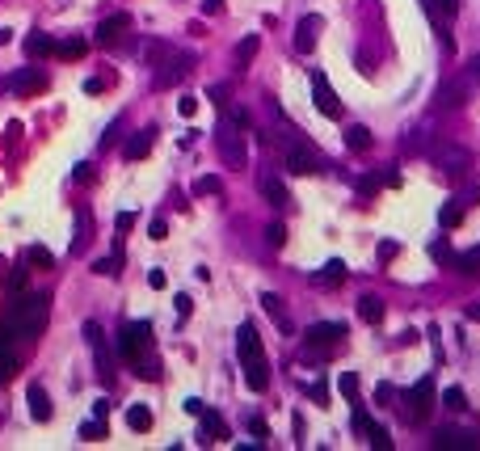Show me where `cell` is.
Wrapping results in <instances>:
<instances>
[{"label": "cell", "mask_w": 480, "mask_h": 451, "mask_svg": "<svg viewBox=\"0 0 480 451\" xmlns=\"http://www.w3.org/2000/svg\"><path fill=\"white\" fill-rule=\"evenodd\" d=\"M312 102H316V110L325 118H341V102H337V93H333L325 72H312Z\"/></svg>", "instance_id": "8"}, {"label": "cell", "mask_w": 480, "mask_h": 451, "mask_svg": "<svg viewBox=\"0 0 480 451\" xmlns=\"http://www.w3.org/2000/svg\"><path fill=\"white\" fill-rule=\"evenodd\" d=\"M215 148H220V157H224V165H228V169H245V161H249L245 127H236L232 118H224V123L215 127Z\"/></svg>", "instance_id": "4"}, {"label": "cell", "mask_w": 480, "mask_h": 451, "mask_svg": "<svg viewBox=\"0 0 480 451\" xmlns=\"http://www.w3.org/2000/svg\"><path fill=\"white\" fill-rule=\"evenodd\" d=\"M236 359H240V371H245V384L253 392H265L270 388V363H265V350H261V337L257 329L245 321L236 329Z\"/></svg>", "instance_id": "2"}, {"label": "cell", "mask_w": 480, "mask_h": 451, "mask_svg": "<svg viewBox=\"0 0 480 451\" xmlns=\"http://www.w3.org/2000/svg\"><path fill=\"white\" fill-rule=\"evenodd\" d=\"M13 42V30H5V26H0V46H9Z\"/></svg>", "instance_id": "59"}, {"label": "cell", "mask_w": 480, "mask_h": 451, "mask_svg": "<svg viewBox=\"0 0 480 451\" xmlns=\"http://www.w3.org/2000/svg\"><path fill=\"white\" fill-rule=\"evenodd\" d=\"M85 51H89L85 38H64V42H55V55H60V60H85Z\"/></svg>", "instance_id": "29"}, {"label": "cell", "mask_w": 480, "mask_h": 451, "mask_svg": "<svg viewBox=\"0 0 480 451\" xmlns=\"http://www.w3.org/2000/svg\"><path fill=\"white\" fill-rule=\"evenodd\" d=\"M173 304H177V317L186 321V317H190V295H177V299H173Z\"/></svg>", "instance_id": "53"}, {"label": "cell", "mask_w": 480, "mask_h": 451, "mask_svg": "<svg viewBox=\"0 0 480 451\" xmlns=\"http://www.w3.org/2000/svg\"><path fill=\"white\" fill-rule=\"evenodd\" d=\"M148 232H152V240H165V236H169V224H165V220H152Z\"/></svg>", "instance_id": "50"}, {"label": "cell", "mask_w": 480, "mask_h": 451, "mask_svg": "<svg viewBox=\"0 0 480 451\" xmlns=\"http://www.w3.org/2000/svg\"><path fill=\"white\" fill-rule=\"evenodd\" d=\"M455 266H459L463 274H472V278H476V274H480V249H463V254L455 258Z\"/></svg>", "instance_id": "34"}, {"label": "cell", "mask_w": 480, "mask_h": 451, "mask_svg": "<svg viewBox=\"0 0 480 451\" xmlns=\"http://www.w3.org/2000/svg\"><path fill=\"white\" fill-rule=\"evenodd\" d=\"M468 80H472V85H480V55H472V60H468Z\"/></svg>", "instance_id": "51"}, {"label": "cell", "mask_w": 480, "mask_h": 451, "mask_svg": "<svg viewBox=\"0 0 480 451\" xmlns=\"http://www.w3.org/2000/svg\"><path fill=\"white\" fill-rule=\"evenodd\" d=\"M358 317H362L366 325H380V321H384V299H380V295H362V299H358Z\"/></svg>", "instance_id": "26"}, {"label": "cell", "mask_w": 480, "mask_h": 451, "mask_svg": "<svg viewBox=\"0 0 480 451\" xmlns=\"http://www.w3.org/2000/svg\"><path fill=\"white\" fill-rule=\"evenodd\" d=\"M350 422H354V430H358V434H366V430H371V414H366V409H354V418H350Z\"/></svg>", "instance_id": "43"}, {"label": "cell", "mask_w": 480, "mask_h": 451, "mask_svg": "<svg viewBox=\"0 0 480 451\" xmlns=\"http://www.w3.org/2000/svg\"><path fill=\"white\" fill-rule=\"evenodd\" d=\"M434 161H438L443 173H463L472 165V152L459 148V143H434Z\"/></svg>", "instance_id": "12"}, {"label": "cell", "mask_w": 480, "mask_h": 451, "mask_svg": "<svg viewBox=\"0 0 480 451\" xmlns=\"http://www.w3.org/2000/svg\"><path fill=\"white\" fill-rule=\"evenodd\" d=\"M220 9H224V0H202V13H206V17H211V13H220Z\"/></svg>", "instance_id": "56"}, {"label": "cell", "mask_w": 480, "mask_h": 451, "mask_svg": "<svg viewBox=\"0 0 480 451\" xmlns=\"http://www.w3.org/2000/svg\"><path fill=\"white\" fill-rule=\"evenodd\" d=\"M257 46H261V34H249V38H240V42H236V64H240V68L257 55Z\"/></svg>", "instance_id": "31"}, {"label": "cell", "mask_w": 480, "mask_h": 451, "mask_svg": "<svg viewBox=\"0 0 480 451\" xmlns=\"http://www.w3.org/2000/svg\"><path fill=\"white\" fill-rule=\"evenodd\" d=\"M190 68H194V55H190V51H177L173 60H165V64L156 68V80H152V85H156V89H169V85H177Z\"/></svg>", "instance_id": "11"}, {"label": "cell", "mask_w": 480, "mask_h": 451, "mask_svg": "<svg viewBox=\"0 0 480 451\" xmlns=\"http://www.w3.org/2000/svg\"><path fill=\"white\" fill-rule=\"evenodd\" d=\"M202 409H206V405H202V400H198V396H190V400H186V414H194V418H198Z\"/></svg>", "instance_id": "55"}, {"label": "cell", "mask_w": 480, "mask_h": 451, "mask_svg": "<svg viewBox=\"0 0 480 451\" xmlns=\"http://www.w3.org/2000/svg\"><path fill=\"white\" fill-rule=\"evenodd\" d=\"M26 400H30V418H34V422H51V414H55V409H51V396H46V388H42L38 380L26 388Z\"/></svg>", "instance_id": "17"}, {"label": "cell", "mask_w": 480, "mask_h": 451, "mask_svg": "<svg viewBox=\"0 0 480 451\" xmlns=\"http://www.w3.org/2000/svg\"><path fill=\"white\" fill-rule=\"evenodd\" d=\"M463 97H468V85H463V80H451V85L438 89L434 106H438V110H455V106H463Z\"/></svg>", "instance_id": "21"}, {"label": "cell", "mask_w": 480, "mask_h": 451, "mask_svg": "<svg viewBox=\"0 0 480 451\" xmlns=\"http://www.w3.org/2000/svg\"><path fill=\"white\" fill-rule=\"evenodd\" d=\"M127 426H131L135 434L152 430V409H148V405H131V409H127Z\"/></svg>", "instance_id": "30"}, {"label": "cell", "mask_w": 480, "mask_h": 451, "mask_svg": "<svg viewBox=\"0 0 480 451\" xmlns=\"http://www.w3.org/2000/svg\"><path fill=\"white\" fill-rule=\"evenodd\" d=\"M392 396H396V388H392V384L384 380V384L375 388V400H380V405H388V400H392Z\"/></svg>", "instance_id": "48"}, {"label": "cell", "mask_w": 480, "mask_h": 451, "mask_svg": "<svg viewBox=\"0 0 480 451\" xmlns=\"http://www.w3.org/2000/svg\"><path fill=\"white\" fill-rule=\"evenodd\" d=\"M287 169H291L295 177H312V173H320V152H316L308 139H299V143L287 148Z\"/></svg>", "instance_id": "7"}, {"label": "cell", "mask_w": 480, "mask_h": 451, "mask_svg": "<svg viewBox=\"0 0 480 451\" xmlns=\"http://www.w3.org/2000/svg\"><path fill=\"white\" fill-rule=\"evenodd\" d=\"M51 51H55V38H51V34H42V30H30L26 34V55H51Z\"/></svg>", "instance_id": "24"}, {"label": "cell", "mask_w": 480, "mask_h": 451, "mask_svg": "<svg viewBox=\"0 0 480 451\" xmlns=\"http://www.w3.org/2000/svg\"><path fill=\"white\" fill-rule=\"evenodd\" d=\"M430 258L438 262V266H455V254H451V245L438 236V240H430Z\"/></svg>", "instance_id": "35"}, {"label": "cell", "mask_w": 480, "mask_h": 451, "mask_svg": "<svg viewBox=\"0 0 480 451\" xmlns=\"http://www.w3.org/2000/svg\"><path fill=\"white\" fill-rule=\"evenodd\" d=\"M148 350H152V325H148V321L123 325V333H118V355H123L131 367L148 359Z\"/></svg>", "instance_id": "5"}, {"label": "cell", "mask_w": 480, "mask_h": 451, "mask_svg": "<svg viewBox=\"0 0 480 451\" xmlns=\"http://www.w3.org/2000/svg\"><path fill=\"white\" fill-rule=\"evenodd\" d=\"M198 422H202V443H224V439H228V422H224L215 409H202Z\"/></svg>", "instance_id": "19"}, {"label": "cell", "mask_w": 480, "mask_h": 451, "mask_svg": "<svg viewBox=\"0 0 480 451\" xmlns=\"http://www.w3.org/2000/svg\"><path fill=\"white\" fill-rule=\"evenodd\" d=\"M430 409H434V375H421V380L405 392V422L421 426L425 418H430Z\"/></svg>", "instance_id": "6"}, {"label": "cell", "mask_w": 480, "mask_h": 451, "mask_svg": "<svg viewBox=\"0 0 480 451\" xmlns=\"http://www.w3.org/2000/svg\"><path fill=\"white\" fill-rule=\"evenodd\" d=\"M152 139H156V131H152V127H148V131H135V135L127 139V148H123L127 161H143V157L152 152Z\"/></svg>", "instance_id": "22"}, {"label": "cell", "mask_w": 480, "mask_h": 451, "mask_svg": "<svg viewBox=\"0 0 480 451\" xmlns=\"http://www.w3.org/2000/svg\"><path fill=\"white\" fill-rule=\"evenodd\" d=\"M337 392L354 400V396H358V375H354V371H341V380H337Z\"/></svg>", "instance_id": "37"}, {"label": "cell", "mask_w": 480, "mask_h": 451, "mask_svg": "<svg viewBox=\"0 0 480 451\" xmlns=\"http://www.w3.org/2000/svg\"><path fill=\"white\" fill-rule=\"evenodd\" d=\"M261 308H265V312H270V317H274V325H278L283 333H291V317H287V308H283V299H278L274 291H265V295H261Z\"/></svg>", "instance_id": "23"}, {"label": "cell", "mask_w": 480, "mask_h": 451, "mask_svg": "<svg viewBox=\"0 0 480 451\" xmlns=\"http://www.w3.org/2000/svg\"><path fill=\"white\" fill-rule=\"evenodd\" d=\"M380 182H384V186H400V173H396V169H384Z\"/></svg>", "instance_id": "54"}, {"label": "cell", "mask_w": 480, "mask_h": 451, "mask_svg": "<svg viewBox=\"0 0 480 451\" xmlns=\"http://www.w3.org/2000/svg\"><path fill=\"white\" fill-rule=\"evenodd\" d=\"M127 34H131V17H127V13H114V17H105V21L97 26L93 42L110 51V46H123V42H127Z\"/></svg>", "instance_id": "9"}, {"label": "cell", "mask_w": 480, "mask_h": 451, "mask_svg": "<svg viewBox=\"0 0 480 451\" xmlns=\"http://www.w3.org/2000/svg\"><path fill=\"white\" fill-rule=\"evenodd\" d=\"M194 110H198V97H181V102H177V114H181V118H190Z\"/></svg>", "instance_id": "46"}, {"label": "cell", "mask_w": 480, "mask_h": 451, "mask_svg": "<svg viewBox=\"0 0 480 451\" xmlns=\"http://www.w3.org/2000/svg\"><path fill=\"white\" fill-rule=\"evenodd\" d=\"M72 177H76V182H93V165H76Z\"/></svg>", "instance_id": "52"}, {"label": "cell", "mask_w": 480, "mask_h": 451, "mask_svg": "<svg viewBox=\"0 0 480 451\" xmlns=\"http://www.w3.org/2000/svg\"><path fill=\"white\" fill-rule=\"evenodd\" d=\"M9 89H13L17 97H34V93H42V89H46V68H17L13 80H9Z\"/></svg>", "instance_id": "14"}, {"label": "cell", "mask_w": 480, "mask_h": 451, "mask_svg": "<svg viewBox=\"0 0 480 451\" xmlns=\"http://www.w3.org/2000/svg\"><path fill=\"white\" fill-rule=\"evenodd\" d=\"M80 439H89V443L105 439V426H101V418H93V422H80Z\"/></svg>", "instance_id": "38"}, {"label": "cell", "mask_w": 480, "mask_h": 451, "mask_svg": "<svg viewBox=\"0 0 480 451\" xmlns=\"http://www.w3.org/2000/svg\"><path fill=\"white\" fill-rule=\"evenodd\" d=\"M118 266H123L118 258H101V262L93 266V274H118Z\"/></svg>", "instance_id": "41"}, {"label": "cell", "mask_w": 480, "mask_h": 451, "mask_svg": "<svg viewBox=\"0 0 480 451\" xmlns=\"http://www.w3.org/2000/svg\"><path fill=\"white\" fill-rule=\"evenodd\" d=\"M9 287H13V291H21V287H26V266H13V274H9Z\"/></svg>", "instance_id": "49"}, {"label": "cell", "mask_w": 480, "mask_h": 451, "mask_svg": "<svg viewBox=\"0 0 480 451\" xmlns=\"http://www.w3.org/2000/svg\"><path fill=\"white\" fill-rule=\"evenodd\" d=\"M257 190H261V198H265V203H270V207H291V194H287V186L274 177V173H265L261 182H257Z\"/></svg>", "instance_id": "16"}, {"label": "cell", "mask_w": 480, "mask_h": 451, "mask_svg": "<svg viewBox=\"0 0 480 451\" xmlns=\"http://www.w3.org/2000/svg\"><path fill=\"white\" fill-rule=\"evenodd\" d=\"M341 337H346V325H341V321H316V325H308V333H303V350H299V355H303L308 363H320V359H329L333 350L341 346Z\"/></svg>", "instance_id": "3"}, {"label": "cell", "mask_w": 480, "mask_h": 451, "mask_svg": "<svg viewBox=\"0 0 480 451\" xmlns=\"http://www.w3.org/2000/svg\"><path fill=\"white\" fill-rule=\"evenodd\" d=\"M320 30H325V17H320V13H308V17L295 26V51H299V55H312V51H316Z\"/></svg>", "instance_id": "13"}, {"label": "cell", "mask_w": 480, "mask_h": 451, "mask_svg": "<svg viewBox=\"0 0 480 451\" xmlns=\"http://www.w3.org/2000/svg\"><path fill=\"white\" fill-rule=\"evenodd\" d=\"M476 194H480V190L472 186L468 194H455V198H447V203H443V211H438V224H443V228H455V224L463 220V211L472 207V198H476Z\"/></svg>", "instance_id": "15"}, {"label": "cell", "mask_w": 480, "mask_h": 451, "mask_svg": "<svg viewBox=\"0 0 480 451\" xmlns=\"http://www.w3.org/2000/svg\"><path fill=\"white\" fill-rule=\"evenodd\" d=\"M366 439H371V447H375V451H388V447H392V430H388V426H380V422H371Z\"/></svg>", "instance_id": "33"}, {"label": "cell", "mask_w": 480, "mask_h": 451, "mask_svg": "<svg viewBox=\"0 0 480 451\" xmlns=\"http://www.w3.org/2000/svg\"><path fill=\"white\" fill-rule=\"evenodd\" d=\"M194 194H220V177H198V182H194Z\"/></svg>", "instance_id": "40"}, {"label": "cell", "mask_w": 480, "mask_h": 451, "mask_svg": "<svg viewBox=\"0 0 480 451\" xmlns=\"http://www.w3.org/2000/svg\"><path fill=\"white\" fill-rule=\"evenodd\" d=\"M375 254H380V262H392V258H396V240H380Z\"/></svg>", "instance_id": "44"}, {"label": "cell", "mask_w": 480, "mask_h": 451, "mask_svg": "<svg viewBox=\"0 0 480 451\" xmlns=\"http://www.w3.org/2000/svg\"><path fill=\"white\" fill-rule=\"evenodd\" d=\"M46 295H13V304L5 312V325H0V333H9V337H38L42 325H46Z\"/></svg>", "instance_id": "1"}, {"label": "cell", "mask_w": 480, "mask_h": 451, "mask_svg": "<svg viewBox=\"0 0 480 451\" xmlns=\"http://www.w3.org/2000/svg\"><path fill=\"white\" fill-rule=\"evenodd\" d=\"M85 342L93 346V359H97V375H101V380H114L110 346H105V333H101V325H97V321H89V325H85Z\"/></svg>", "instance_id": "10"}, {"label": "cell", "mask_w": 480, "mask_h": 451, "mask_svg": "<svg viewBox=\"0 0 480 451\" xmlns=\"http://www.w3.org/2000/svg\"><path fill=\"white\" fill-rule=\"evenodd\" d=\"M443 405H447L451 414H463V405H468V396H463V388H447V392H443Z\"/></svg>", "instance_id": "36"}, {"label": "cell", "mask_w": 480, "mask_h": 451, "mask_svg": "<svg viewBox=\"0 0 480 451\" xmlns=\"http://www.w3.org/2000/svg\"><path fill=\"white\" fill-rule=\"evenodd\" d=\"M13 371H17V355L9 346V333H0V380H9Z\"/></svg>", "instance_id": "28"}, {"label": "cell", "mask_w": 480, "mask_h": 451, "mask_svg": "<svg viewBox=\"0 0 480 451\" xmlns=\"http://www.w3.org/2000/svg\"><path fill=\"white\" fill-rule=\"evenodd\" d=\"M443 5V21H455L459 17V0H438Z\"/></svg>", "instance_id": "45"}, {"label": "cell", "mask_w": 480, "mask_h": 451, "mask_svg": "<svg viewBox=\"0 0 480 451\" xmlns=\"http://www.w3.org/2000/svg\"><path fill=\"white\" fill-rule=\"evenodd\" d=\"M434 447H438V451H463V447H480V434H463V430L447 426V430H438Z\"/></svg>", "instance_id": "18"}, {"label": "cell", "mask_w": 480, "mask_h": 451, "mask_svg": "<svg viewBox=\"0 0 480 451\" xmlns=\"http://www.w3.org/2000/svg\"><path fill=\"white\" fill-rule=\"evenodd\" d=\"M249 430H253V434H257L261 443H265V439H270V426H265L261 418H249Z\"/></svg>", "instance_id": "47"}, {"label": "cell", "mask_w": 480, "mask_h": 451, "mask_svg": "<svg viewBox=\"0 0 480 451\" xmlns=\"http://www.w3.org/2000/svg\"><path fill=\"white\" fill-rule=\"evenodd\" d=\"M148 283H152V287L160 291V287H165V270H152V274H148Z\"/></svg>", "instance_id": "57"}, {"label": "cell", "mask_w": 480, "mask_h": 451, "mask_svg": "<svg viewBox=\"0 0 480 451\" xmlns=\"http://www.w3.org/2000/svg\"><path fill=\"white\" fill-rule=\"evenodd\" d=\"M346 148H350V152H366V148H371V131L362 123L346 127Z\"/></svg>", "instance_id": "27"}, {"label": "cell", "mask_w": 480, "mask_h": 451, "mask_svg": "<svg viewBox=\"0 0 480 451\" xmlns=\"http://www.w3.org/2000/svg\"><path fill=\"white\" fill-rule=\"evenodd\" d=\"M177 55V46H169V42H160V38H152L148 46H143V60L152 64V68H160V64H165V60H173Z\"/></svg>", "instance_id": "25"}, {"label": "cell", "mask_w": 480, "mask_h": 451, "mask_svg": "<svg viewBox=\"0 0 480 451\" xmlns=\"http://www.w3.org/2000/svg\"><path fill=\"white\" fill-rule=\"evenodd\" d=\"M312 283H316V287H341V283H346V262H341V258L325 262V266L312 274Z\"/></svg>", "instance_id": "20"}, {"label": "cell", "mask_w": 480, "mask_h": 451, "mask_svg": "<svg viewBox=\"0 0 480 451\" xmlns=\"http://www.w3.org/2000/svg\"><path fill=\"white\" fill-rule=\"evenodd\" d=\"M468 321H480V299H476V304H468Z\"/></svg>", "instance_id": "58"}, {"label": "cell", "mask_w": 480, "mask_h": 451, "mask_svg": "<svg viewBox=\"0 0 480 451\" xmlns=\"http://www.w3.org/2000/svg\"><path fill=\"white\" fill-rule=\"evenodd\" d=\"M30 266H38V270H51V266H55V254H51V249L46 245H30Z\"/></svg>", "instance_id": "32"}, {"label": "cell", "mask_w": 480, "mask_h": 451, "mask_svg": "<svg viewBox=\"0 0 480 451\" xmlns=\"http://www.w3.org/2000/svg\"><path fill=\"white\" fill-rule=\"evenodd\" d=\"M308 392H312V400H316V405H325V400H329V384H325V380H316Z\"/></svg>", "instance_id": "42"}, {"label": "cell", "mask_w": 480, "mask_h": 451, "mask_svg": "<svg viewBox=\"0 0 480 451\" xmlns=\"http://www.w3.org/2000/svg\"><path fill=\"white\" fill-rule=\"evenodd\" d=\"M265 245L283 249V245H287V228H283V224H270V228H265Z\"/></svg>", "instance_id": "39"}]
</instances>
